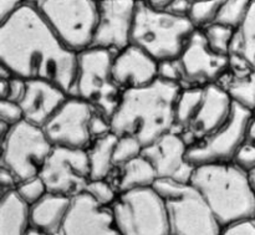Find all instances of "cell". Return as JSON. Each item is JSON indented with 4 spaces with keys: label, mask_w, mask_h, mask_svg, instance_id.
<instances>
[{
    "label": "cell",
    "mask_w": 255,
    "mask_h": 235,
    "mask_svg": "<svg viewBox=\"0 0 255 235\" xmlns=\"http://www.w3.org/2000/svg\"><path fill=\"white\" fill-rule=\"evenodd\" d=\"M25 4H27L25 0H0V22L11 17Z\"/></svg>",
    "instance_id": "f35d334b"
},
{
    "label": "cell",
    "mask_w": 255,
    "mask_h": 235,
    "mask_svg": "<svg viewBox=\"0 0 255 235\" xmlns=\"http://www.w3.org/2000/svg\"><path fill=\"white\" fill-rule=\"evenodd\" d=\"M234 102L219 84L204 86V97L196 118L187 128L192 143L223 126L231 117Z\"/></svg>",
    "instance_id": "d6986e66"
},
{
    "label": "cell",
    "mask_w": 255,
    "mask_h": 235,
    "mask_svg": "<svg viewBox=\"0 0 255 235\" xmlns=\"http://www.w3.org/2000/svg\"><path fill=\"white\" fill-rule=\"evenodd\" d=\"M71 197L47 193L37 203L30 207L31 228L45 235L61 231L71 207Z\"/></svg>",
    "instance_id": "44dd1931"
},
{
    "label": "cell",
    "mask_w": 255,
    "mask_h": 235,
    "mask_svg": "<svg viewBox=\"0 0 255 235\" xmlns=\"http://www.w3.org/2000/svg\"><path fill=\"white\" fill-rule=\"evenodd\" d=\"M191 184L222 227L254 217L255 193L248 173L234 162L196 167Z\"/></svg>",
    "instance_id": "3957f363"
},
{
    "label": "cell",
    "mask_w": 255,
    "mask_h": 235,
    "mask_svg": "<svg viewBox=\"0 0 255 235\" xmlns=\"http://www.w3.org/2000/svg\"><path fill=\"white\" fill-rule=\"evenodd\" d=\"M54 146L42 127L27 121L10 127L2 138L1 166L10 169L19 182L40 176Z\"/></svg>",
    "instance_id": "9c48e42d"
},
{
    "label": "cell",
    "mask_w": 255,
    "mask_h": 235,
    "mask_svg": "<svg viewBox=\"0 0 255 235\" xmlns=\"http://www.w3.org/2000/svg\"><path fill=\"white\" fill-rule=\"evenodd\" d=\"M253 219H254V222H255V214H254V217H253Z\"/></svg>",
    "instance_id": "7dc6e473"
},
{
    "label": "cell",
    "mask_w": 255,
    "mask_h": 235,
    "mask_svg": "<svg viewBox=\"0 0 255 235\" xmlns=\"http://www.w3.org/2000/svg\"><path fill=\"white\" fill-rule=\"evenodd\" d=\"M117 134L111 132L104 137L92 141L87 148L90 164V179H106L115 167L114 151L116 146Z\"/></svg>",
    "instance_id": "603a6c76"
},
{
    "label": "cell",
    "mask_w": 255,
    "mask_h": 235,
    "mask_svg": "<svg viewBox=\"0 0 255 235\" xmlns=\"http://www.w3.org/2000/svg\"><path fill=\"white\" fill-rule=\"evenodd\" d=\"M137 1H144L146 4H148L149 6L154 7V9L158 10H164L169 5V2L172 0H137Z\"/></svg>",
    "instance_id": "b9f144b4"
},
{
    "label": "cell",
    "mask_w": 255,
    "mask_h": 235,
    "mask_svg": "<svg viewBox=\"0 0 255 235\" xmlns=\"http://www.w3.org/2000/svg\"><path fill=\"white\" fill-rule=\"evenodd\" d=\"M111 119L104 115L102 112L95 110L94 115H92L91 119H90V133H91L92 139L100 138L106 134L111 133Z\"/></svg>",
    "instance_id": "8d00e7d4"
},
{
    "label": "cell",
    "mask_w": 255,
    "mask_h": 235,
    "mask_svg": "<svg viewBox=\"0 0 255 235\" xmlns=\"http://www.w3.org/2000/svg\"><path fill=\"white\" fill-rule=\"evenodd\" d=\"M51 235H65V234H64V232H62V231H59V232H56V233H54Z\"/></svg>",
    "instance_id": "bcb514c9"
},
{
    "label": "cell",
    "mask_w": 255,
    "mask_h": 235,
    "mask_svg": "<svg viewBox=\"0 0 255 235\" xmlns=\"http://www.w3.org/2000/svg\"><path fill=\"white\" fill-rule=\"evenodd\" d=\"M35 6L72 51L79 54L92 46L99 16L97 0H39Z\"/></svg>",
    "instance_id": "8992f818"
},
{
    "label": "cell",
    "mask_w": 255,
    "mask_h": 235,
    "mask_svg": "<svg viewBox=\"0 0 255 235\" xmlns=\"http://www.w3.org/2000/svg\"><path fill=\"white\" fill-rule=\"evenodd\" d=\"M254 115H255V111H254Z\"/></svg>",
    "instance_id": "f907efd6"
},
{
    "label": "cell",
    "mask_w": 255,
    "mask_h": 235,
    "mask_svg": "<svg viewBox=\"0 0 255 235\" xmlns=\"http://www.w3.org/2000/svg\"><path fill=\"white\" fill-rule=\"evenodd\" d=\"M192 1H196V0H192Z\"/></svg>",
    "instance_id": "c3c4849f"
},
{
    "label": "cell",
    "mask_w": 255,
    "mask_h": 235,
    "mask_svg": "<svg viewBox=\"0 0 255 235\" xmlns=\"http://www.w3.org/2000/svg\"><path fill=\"white\" fill-rule=\"evenodd\" d=\"M154 188L164 198L171 235H221V223L199 192L188 184L157 181Z\"/></svg>",
    "instance_id": "5b68a950"
},
{
    "label": "cell",
    "mask_w": 255,
    "mask_h": 235,
    "mask_svg": "<svg viewBox=\"0 0 255 235\" xmlns=\"http://www.w3.org/2000/svg\"><path fill=\"white\" fill-rule=\"evenodd\" d=\"M143 149L144 146L136 137L129 136V134L119 136L114 151L115 166L122 167L127 162L137 158L143 153Z\"/></svg>",
    "instance_id": "f546056e"
},
{
    "label": "cell",
    "mask_w": 255,
    "mask_h": 235,
    "mask_svg": "<svg viewBox=\"0 0 255 235\" xmlns=\"http://www.w3.org/2000/svg\"><path fill=\"white\" fill-rule=\"evenodd\" d=\"M61 231L65 235H121L111 207L101 206L85 191L72 197Z\"/></svg>",
    "instance_id": "2e32d148"
},
{
    "label": "cell",
    "mask_w": 255,
    "mask_h": 235,
    "mask_svg": "<svg viewBox=\"0 0 255 235\" xmlns=\"http://www.w3.org/2000/svg\"><path fill=\"white\" fill-rule=\"evenodd\" d=\"M248 177H249V182H251L252 184V188H253L255 193V168L252 169L251 172H248Z\"/></svg>",
    "instance_id": "7bdbcfd3"
},
{
    "label": "cell",
    "mask_w": 255,
    "mask_h": 235,
    "mask_svg": "<svg viewBox=\"0 0 255 235\" xmlns=\"http://www.w3.org/2000/svg\"><path fill=\"white\" fill-rule=\"evenodd\" d=\"M197 27L189 17L137 1L131 44L144 50L157 61L178 59Z\"/></svg>",
    "instance_id": "277c9868"
},
{
    "label": "cell",
    "mask_w": 255,
    "mask_h": 235,
    "mask_svg": "<svg viewBox=\"0 0 255 235\" xmlns=\"http://www.w3.org/2000/svg\"><path fill=\"white\" fill-rule=\"evenodd\" d=\"M40 177L49 193L71 198L81 193L90 181L87 149L54 147Z\"/></svg>",
    "instance_id": "8fae6325"
},
{
    "label": "cell",
    "mask_w": 255,
    "mask_h": 235,
    "mask_svg": "<svg viewBox=\"0 0 255 235\" xmlns=\"http://www.w3.org/2000/svg\"><path fill=\"white\" fill-rule=\"evenodd\" d=\"M95 107L77 96H70L44 128L54 147L87 149L92 143L90 119Z\"/></svg>",
    "instance_id": "7c38bea8"
},
{
    "label": "cell",
    "mask_w": 255,
    "mask_h": 235,
    "mask_svg": "<svg viewBox=\"0 0 255 235\" xmlns=\"http://www.w3.org/2000/svg\"><path fill=\"white\" fill-rule=\"evenodd\" d=\"M79 54L57 37L32 4L0 22V64L12 76L46 80L75 96Z\"/></svg>",
    "instance_id": "6da1fadb"
},
{
    "label": "cell",
    "mask_w": 255,
    "mask_h": 235,
    "mask_svg": "<svg viewBox=\"0 0 255 235\" xmlns=\"http://www.w3.org/2000/svg\"><path fill=\"white\" fill-rule=\"evenodd\" d=\"M137 0H100L92 46L119 52L131 45Z\"/></svg>",
    "instance_id": "4fadbf2b"
},
{
    "label": "cell",
    "mask_w": 255,
    "mask_h": 235,
    "mask_svg": "<svg viewBox=\"0 0 255 235\" xmlns=\"http://www.w3.org/2000/svg\"><path fill=\"white\" fill-rule=\"evenodd\" d=\"M253 0H223L214 22L238 30L246 21Z\"/></svg>",
    "instance_id": "83f0119b"
},
{
    "label": "cell",
    "mask_w": 255,
    "mask_h": 235,
    "mask_svg": "<svg viewBox=\"0 0 255 235\" xmlns=\"http://www.w3.org/2000/svg\"><path fill=\"white\" fill-rule=\"evenodd\" d=\"M157 181H158V177H157L156 169L142 153L139 157L122 166L121 177L119 181L120 193L132 191V189L154 187Z\"/></svg>",
    "instance_id": "cb8c5ba5"
},
{
    "label": "cell",
    "mask_w": 255,
    "mask_h": 235,
    "mask_svg": "<svg viewBox=\"0 0 255 235\" xmlns=\"http://www.w3.org/2000/svg\"><path fill=\"white\" fill-rule=\"evenodd\" d=\"M204 97V86H192L182 89L174 109L176 127L187 129L196 118Z\"/></svg>",
    "instance_id": "d4e9b609"
},
{
    "label": "cell",
    "mask_w": 255,
    "mask_h": 235,
    "mask_svg": "<svg viewBox=\"0 0 255 235\" xmlns=\"http://www.w3.org/2000/svg\"><path fill=\"white\" fill-rule=\"evenodd\" d=\"M19 184V179L16 178L14 173L10 169L1 166L0 169V187H1V193L7 191H12Z\"/></svg>",
    "instance_id": "60d3db41"
},
{
    "label": "cell",
    "mask_w": 255,
    "mask_h": 235,
    "mask_svg": "<svg viewBox=\"0 0 255 235\" xmlns=\"http://www.w3.org/2000/svg\"><path fill=\"white\" fill-rule=\"evenodd\" d=\"M112 72L122 91L138 89L158 79V61L144 50L131 44L115 54Z\"/></svg>",
    "instance_id": "e0dca14e"
},
{
    "label": "cell",
    "mask_w": 255,
    "mask_h": 235,
    "mask_svg": "<svg viewBox=\"0 0 255 235\" xmlns=\"http://www.w3.org/2000/svg\"><path fill=\"white\" fill-rule=\"evenodd\" d=\"M24 121V112L17 102L1 100L0 101V122L12 127Z\"/></svg>",
    "instance_id": "d590c367"
},
{
    "label": "cell",
    "mask_w": 255,
    "mask_h": 235,
    "mask_svg": "<svg viewBox=\"0 0 255 235\" xmlns=\"http://www.w3.org/2000/svg\"><path fill=\"white\" fill-rule=\"evenodd\" d=\"M27 80L12 76L9 79H0V100L20 104L26 92Z\"/></svg>",
    "instance_id": "836d02e7"
},
{
    "label": "cell",
    "mask_w": 255,
    "mask_h": 235,
    "mask_svg": "<svg viewBox=\"0 0 255 235\" xmlns=\"http://www.w3.org/2000/svg\"><path fill=\"white\" fill-rule=\"evenodd\" d=\"M116 52L91 46L79 52L75 96L91 104L111 119L121 100L122 90L116 84L112 62Z\"/></svg>",
    "instance_id": "52a82bcc"
},
{
    "label": "cell",
    "mask_w": 255,
    "mask_h": 235,
    "mask_svg": "<svg viewBox=\"0 0 255 235\" xmlns=\"http://www.w3.org/2000/svg\"><path fill=\"white\" fill-rule=\"evenodd\" d=\"M181 85L157 79L147 86L124 90L111 117L112 132L129 134L144 147L174 131V109Z\"/></svg>",
    "instance_id": "7a4b0ae2"
},
{
    "label": "cell",
    "mask_w": 255,
    "mask_h": 235,
    "mask_svg": "<svg viewBox=\"0 0 255 235\" xmlns=\"http://www.w3.org/2000/svg\"><path fill=\"white\" fill-rule=\"evenodd\" d=\"M158 79L182 86V84L184 82V76L179 57L173 60L158 61Z\"/></svg>",
    "instance_id": "e575fe53"
},
{
    "label": "cell",
    "mask_w": 255,
    "mask_h": 235,
    "mask_svg": "<svg viewBox=\"0 0 255 235\" xmlns=\"http://www.w3.org/2000/svg\"><path fill=\"white\" fill-rule=\"evenodd\" d=\"M15 192L29 207L34 206L49 193L46 184L40 176L19 182Z\"/></svg>",
    "instance_id": "1f68e13d"
},
{
    "label": "cell",
    "mask_w": 255,
    "mask_h": 235,
    "mask_svg": "<svg viewBox=\"0 0 255 235\" xmlns=\"http://www.w3.org/2000/svg\"><path fill=\"white\" fill-rule=\"evenodd\" d=\"M192 7V0H172L166 11L182 17H189V11Z\"/></svg>",
    "instance_id": "ab89813d"
},
{
    "label": "cell",
    "mask_w": 255,
    "mask_h": 235,
    "mask_svg": "<svg viewBox=\"0 0 255 235\" xmlns=\"http://www.w3.org/2000/svg\"><path fill=\"white\" fill-rule=\"evenodd\" d=\"M234 163L247 173L255 168V115L251 118L247 128L246 139L234 158Z\"/></svg>",
    "instance_id": "4dcf8cb0"
},
{
    "label": "cell",
    "mask_w": 255,
    "mask_h": 235,
    "mask_svg": "<svg viewBox=\"0 0 255 235\" xmlns=\"http://www.w3.org/2000/svg\"><path fill=\"white\" fill-rule=\"evenodd\" d=\"M221 235H255L254 219H244L228 224L222 228Z\"/></svg>",
    "instance_id": "74e56055"
},
{
    "label": "cell",
    "mask_w": 255,
    "mask_h": 235,
    "mask_svg": "<svg viewBox=\"0 0 255 235\" xmlns=\"http://www.w3.org/2000/svg\"><path fill=\"white\" fill-rule=\"evenodd\" d=\"M97 1H100V0H97Z\"/></svg>",
    "instance_id": "681fc988"
},
{
    "label": "cell",
    "mask_w": 255,
    "mask_h": 235,
    "mask_svg": "<svg viewBox=\"0 0 255 235\" xmlns=\"http://www.w3.org/2000/svg\"><path fill=\"white\" fill-rule=\"evenodd\" d=\"M221 85L236 105L254 114L255 111V69L238 55H231L227 74L217 82Z\"/></svg>",
    "instance_id": "ffe728a7"
},
{
    "label": "cell",
    "mask_w": 255,
    "mask_h": 235,
    "mask_svg": "<svg viewBox=\"0 0 255 235\" xmlns=\"http://www.w3.org/2000/svg\"><path fill=\"white\" fill-rule=\"evenodd\" d=\"M253 112L234 104L228 121L212 133L196 139L188 146V159L194 167L234 162L246 139Z\"/></svg>",
    "instance_id": "30bf717a"
},
{
    "label": "cell",
    "mask_w": 255,
    "mask_h": 235,
    "mask_svg": "<svg viewBox=\"0 0 255 235\" xmlns=\"http://www.w3.org/2000/svg\"><path fill=\"white\" fill-rule=\"evenodd\" d=\"M27 235H45V234L40 233V232L35 231V229H31V231H30V233H29V234H27Z\"/></svg>",
    "instance_id": "ee69618b"
},
{
    "label": "cell",
    "mask_w": 255,
    "mask_h": 235,
    "mask_svg": "<svg viewBox=\"0 0 255 235\" xmlns=\"http://www.w3.org/2000/svg\"><path fill=\"white\" fill-rule=\"evenodd\" d=\"M223 0H196L192 1L189 20L197 29H203L213 24L217 19Z\"/></svg>",
    "instance_id": "f1b7e54d"
},
{
    "label": "cell",
    "mask_w": 255,
    "mask_h": 235,
    "mask_svg": "<svg viewBox=\"0 0 255 235\" xmlns=\"http://www.w3.org/2000/svg\"><path fill=\"white\" fill-rule=\"evenodd\" d=\"M71 95L54 82L46 80H27L26 92L20 106L24 119L44 127Z\"/></svg>",
    "instance_id": "ac0fdd59"
},
{
    "label": "cell",
    "mask_w": 255,
    "mask_h": 235,
    "mask_svg": "<svg viewBox=\"0 0 255 235\" xmlns=\"http://www.w3.org/2000/svg\"><path fill=\"white\" fill-rule=\"evenodd\" d=\"M85 192L105 207H112L117 199L116 191L105 179H90L85 187Z\"/></svg>",
    "instance_id": "d6a6232c"
},
{
    "label": "cell",
    "mask_w": 255,
    "mask_h": 235,
    "mask_svg": "<svg viewBox=\"0 0 255 235\" xmlns=\"http://www.w3.org/2000/svg\"><path fill=\"white\" fill-rule=\"evenodd\" d=\"M25 1H26L27 4H32V5H35V4H36L37 1H39V0H25Z\"/></svg>",
    "instance_id": "f6af8a7d"
},
{
    "label": "cell",
    "mask_w": 255,
    "mask_h": 235,
    "mask_svg": "<svg viewBox=\"0 0 255 235\" xmlns=\"http://www.w3.org/2000/svg\"><path fill=\"white\" fill-rule=\"evenodd\" d=\"M201 30L206 36L209 47L213 51L223 56H231L232 45H233L237 29L219 24V22H213Z\"/></svg>",
    "instance_id": "4316f807"
},
{
    "label": "cell",
    "mask_w": 255,
    "mask_h": 235,
    "mask_svg": "<svg viewBox=\"0 0 255 235\" xmlns=\"http://www.w3.org/2000/svg\"><path fill=\"white\" fill-rule=\"evenodd\" d=\"M30 207L15 189L1 193L0 199V235H27L31 231Z\"/></svg>",
    "instance_id": "7402d4cb"
},
{
    "label": "cell",
    "mask_w": 255,
    "mask_h": 235,
    "mask_svg": "<svg viewBox=\"0 0 255 235\" xmlns=\"http://www.w3.org/2000/svg\"><path fill=\"white\" fill-rule=\"evenodd\" d=\"M179 61L183 69L184 82L193 86H207L221 81L229 70L231 56H223L213 51L203 31L197 29L189 37Z\"/></svg>",
    "instance_id": "9a60e30c"
},
{
    "label": "cell",
    "mask_w": 255,
    "mask_h": 235,
    "mask_svg": "<svg viewBox=\"0 0 255 235\" xmlns=\"http://www.w3.org/2000/svg\"><path fill=\"white\" fill-rule=\"evenodd\" d=\"M188 146L184 136L171 131L144 147L143 156L156 169L158 181L188 184L196 169L188 159Z\"/></svg>",
    "instance_id": "5bb4252c"
},
{
    "label": "cell",
    "mask_w": 255,
    "mask_h": 235,
    "mask_svg": "<svg viewBox=\"0 0 255 235\" xmlns=\"http://www.w3.org/2000/svg\"><path fill=\"white\" fill-rule=\"evenodd\" d=\"M231 55H238L255 69V0L246 21L237 30Z\"/></svg>",
    "instance_id": "484cf974"
},
{
    "label": "cell",
    "mask_w": 255,
    "mask_h": 235,
    "mask_svg": "<svg viewBox=\"0 0 255 235\" xmlns=\"http://www.w3.org/2000/svg\"><path fill=\"white\" fill-rule=\"evenodd\" d=\"M111 209L121 235H171L166 202L154 187L121 192Z\"/></svg>",
    "instance_id": "ba28073f"
}]
</instances>
